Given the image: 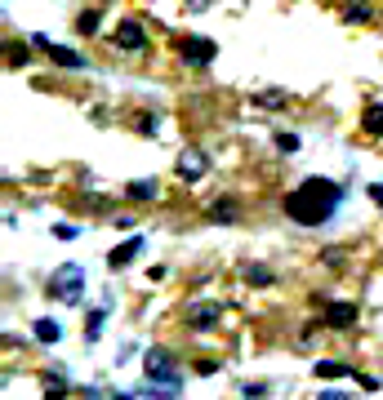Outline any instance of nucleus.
<instances>
[{"label": "nucleus", "mask_w": 383, "mask_h": 400, "mask_svg": "<svg viewBox=\"0 0 383 400\" xmlns=\"http://www.w3.org/2000/svg\"><path fill=\"white\" fill-rule=\"evenodd\" d=\"M339 205H343V187L334 183V178H303V183L281 200V209L298 227H326L330 218L339 214Z\"/></svg>", "instance_id": "f257e3e1"}, {"label": "nucleus", "mask_w": 383, "mask_h": 400, "mask_svg": "<svg viewBox=\"0 0 383 400\" xmlns=\"http://www.w3.org/2000/svg\"><path fill=\"white\" fill-rule=\"evenodd\" d=\"M80 281H85V272H80L76 262H63V267L50 276V294H54L58 302H80Z\"/></svg>", "instance_id": "f03ea898"}, {"label": "nucleus", "mask_w": 383, "mask_h": 400, "mask_svg": "<svg viewBox=\"0 0 383 400\" xmlns=\"http://www.w3.org/2000/svg\"><path fill=\"white\" fill-rule=\"evenodd\" d=\"M178 54H183V63H187V67H210V63H214V54H219V45H214L210 36H187V40L178 45Z\"/></svg>", "instance_id": "7ed1b4c3"}, {"label": "nucleus", "mask_w": 383, "mask_h": 400, "mask_svg": "<svg viewBox=\"0 0 383 400\" xmlns=\"http://www.w3.org/2000/svg\"><path fill=\"white\" fill-rule=\"evenodd\" d=\"M112 40H116V50H129V54H143V50H147V31H143L138 18H125L121 27H116Z\"/></svg>", "instance_id": "20e7f679"}, {"label": "nucleus", "mask_w": 383, "mask_h": 400, "mask_svg": "<svg viewBox=\"0 0 383 400\" xmlns=\"http://www.w3.org/2000/svg\"><path fill=\"white\" fill-rule=\"evenodd\" d=\"M36 45H41V50L50 54V58H54L58 67H67V71H80V67H85V58H80V54H71V50H63V45L45 40V36H36Z\"/></svg>", "instance_id": "39448f33"}, {"label": "nucleus", "mask_w": 383, "mask_h": 400, "mask_svg": "<svg viewBox=\"0 0 383 400\" xmlns=\"http://www.w3.org/2000/svg\"><path fill=\"white\" fill-rule=\"evenodd\" d=\"M205 218L210 223H236V218H241V205H236L232 196H214L205 205Z\"/></svg>", "instance_id": "423d86ee"}, {"label": "nucleus", "mask_w": 383, "mask_h": 400, "mask_svg": "<svg viewBox=\"0 0 383 400\" xmlns=\"http://www.w3.org/2000/svg\"><path fill=\"white\" fill-rule=\"evenodd\" d=\"M326 325H330V329H352V325H356V307H352V302H330V307H326Z\"/></svg>", "instance_id": "0eeeda50"}, {"label": "nucleus", "mask_w": 383, "mask_h": 400, "mask_svg": "<svg viewBox=\"0 0 383 400\" xmlns=\"http://www.w3.org/2000/svg\"><path fill=\"white\" fill-rule=\"evenodd\" d=\"M138 249H143V236H129L125 245H116L112 253H107V267H112V272H121L125 262H134V258H138Z\"/></svg>", "instance_id": "6e6552de"}, {"label": "nucleus", "mask_w": 383, "mask_h": 400, "mask_svg": "<svg viewBox=\"0 0 383 400\" xmlns=\"http://www.w3.org/2000/svg\"><path fill=\"white\" fill-rule=\"evenodd\" d=\"M370 18H375V5H370V0H348V5L339 9V22H352V27H361Z\"/></svg>", "instance_id": "1a4fd4ad"}, {"label": "nucleus", "mask_w": 383, "mask_h": 400, "mask_svg": "<svg viewBox=\"0 0 383 400\" xmlns=\"http://www.w3.org/2000/svg\"><path fill=\"white\" fill-rule=\"evenodd\" d=\"M214 320H219V302H196V307L187 311V325H192V329H210Z\"/></svg>", "instance_id": "9d476101"}, {"label": "nucleus", "mask_w": 383, "mask_h": 400, "mask_svg": "<svg viewBox=\"0 0 383 400\" xmlns=\"http://www.w3.org/2000/svg\"><path fill=\"white\" fill-rule=\"evenodd\" d=\"M201 174H205V156H201V151H183V161H178V178L192 183V178H201Z\"/></svg>", "instance_id": "9b49d317"}, {"label": "nucleus", "mask_w": 383, "mask_h": 400, "mask_svg": "<svg viewBox=\"0 0 383 400\" xmlns=\"http://www.w3.org/2000/svg\"><path fill=\"white\" fill-rule=\"evenodd\" d=\"M31 334H36V343H45V347H54V343H58V338H63V325H58V320H50V316H45V320H36V325H31Z\"/></svg>", "instance_id": "f8f14e48"}, {"label": "nucleus", "mask_w": 383, "mask_h": 400, "mask_svg": "<svg viewBox=\"0 0 383 400\" xmlns=\"http://www.w3.org/2000/svg\"><path fill=\"white\" fill-rule=\"evenodd\" d=\"M361 133H366V138H383V103L366 107V116H361Z\"/></svg>", "instance_id": "ddd939ff"}, {"label": "nucleus", "mask_w": 383, "mask_h": 400, "mask_svg": "<svg viewBox=\"0 0 383 400\" xmlns=\"http://www.w3.org/2000/svg\"><path fill=\"white\" fill-rule=\"evenodd\" d=\"M245 281L254 285V289H263V285H277V272H272V267H263V262H250V267H245Z\"/></svg>", "instance_id": "4468645a"}, {"label": "nucleus", "mask_w": 383, "mask_h": 400, "mask_svg": "<svg viewBox=\"0 0 383 400\" xmlns=\"http://www.w3.org/2000/svg\"><path fill=\"white\" fill-rule=\"evenodd\" d=\"M161 369H170V351H165V347H152V351H147V378H161Z\"/></svg>", "instance_id": "2eb2a0df"}, {"label": "nucleus", "mask_w": 383, "mask_h": 400, "mask_svg": "<svg viewBox=\"0 0 383 400\" xmlns=\"http://www.w3.org/2000/svg\"><path fill=\"white\" fill-rule=\"evenodd\" d=\"M317 378H356L348 365H339V360H321L317 365Z\"/></svg>", "instance_id": "dca6fc26"}, {"label": "nucleus", "mask_w": 383, "mask_h": 400, "mask_svg": "<svg viewBox=\"0 0 383 400\" xmlns=\"http://www.w3.org/2000/svg\"><path fill=\"white\" fill-rule=\"evenodd\" d=\"M67 396V383L58 373H45V400H63Z\"/></svg>", "instance_id": "f3484780"}, {"label": "nucleus", "mask_w": 383, "mask_h": 400, "mask_svg": "<svg viewBox=\"0 0 383 400\" xmlns=\"http://www.w3.org/2000/svg\"><path fill=\"white\" fill-rule=\"evenodd\" d=\"M76 31H80V36H94V31H99V14H94V9L76 14Z\"/></svg>", "instance_id": "a211bd4d"}, {"label": "nucleus", "mask_w": 383, "mask_h": 400, "mask_svg": "<svg viewBox=\"0 0 383 400\" xmlns=\"http://www.w3.org/2000/svg\"><path fill=\"white\" fill-rule=\"evenodd\" d=\"M125 196L129 200H152V196H157V183H129Z\"/></svg>", "instance_id": "6ab92c4d"}, {"label": "nucleus", "mask_w": 383, "mask_h": 400, "mask_svg": "<svg viewBox=\"0 0 383 400\" xmlns=\"http://www.w3.org/2000/svg\"><path fill=\"white\" fill-rule=\"evenodd\" d=\"M272 142H277V151H281V156L298 151V133H277V138H272Z\"/></svg>", "instance_id": "aec40b11"}, {"label": "nucleus", "mask_w": 383, "mask_h": 400, "mask_svg": "<svg viewBox=\"0 0 383 400\" xmlns=\"http://www.w3.org/2000/svg\"><path fill=\"white\" fill-rule=\"evenodd\" d=\"M103 320H107V311L99 307V311H94V316L85 320V338H89V343H94V338H99V329H103Z\"/></svg>", "instance_id": "412c9836"}, {"label": "nucleus", "mask_w": 383, "mask_h": 400, "mask_svg": "<svg viewBox=\"0 0 383 400\" xmlns=\"http://www.w3.org/2000/svg\"><path fill=\"white\" fill-rule=\"evenodd\" d=\"M259 107H285V98H281V89H263L259 98H254Z\"/></svg>", "instance_id": "4be33fe9"}, {"label": "nucleus", "mask_w": 383, "mask_h": 400, "mask_svg": "<svg viewBox=\"0 0 383 400\" xmlns=\"http://www.w3.org/2000/svg\"><path fill=\"white\" fill-rule=\"evenodd\" d=\"M22 63H31V58H27V45H9V67H22Z\"/></svg>", "instance_id": "5701e85b"}, {"label": "nucleus", "mask_w": 383, "mask_h": 400, "mask_svg": "<svg viewBox=\"0 0 383 400\" xmlns=\"http://www.w3.org/2000/svg\"><path fill=\"white\" fill-rule=\"evenodd\" d=\"M138 133H157V116L143 112V116H138Z\"/></svg>", "instance_id": "b1692460"}, {"label": "nucleus", "mask_w": 383, "mask_h": 400, "mask_svg": "<svg viewBox=\"0 0 383 400\" xmlns=\"http://www.w3.org/2000/svg\"><path fill=\"white\" fill-rule=\"evenodd\" d=\"M54 236H58V240H76V227H71V223H58Z\"/></svg>", "instance_id": "393cba45"}, {"label": "nucleus", "mask_w": 383, "mask_h": 400, "mask_svg": "<svg viewBox=\"0 0 383 400\" xmlns=\"http://www.w3.org/2000/svg\"><path fill=\"white\" fill-rule=\"evenodd\" d=\"M366 196H370V200H375L379 209H383V183H370V187H366Z\"/></svg>", "instance_id": "a878e982"}, {"label": "nucleus", "mask_w": 383, "mask_h": 400, "mask_svg": "<svg viewBox=\"0 0 383 400\" xmlns=\"http://www.w3.org/2000/svg\"><path fill=\"white\" fill-rule=\"evenodd\" d=\"M187 5H192V9H205V5H210V0H187Z\"/></svg>", "instance_id": "bb28decb"}, {"label": "nucleus", "mask_w": 383, "mask_h": 400, "mask_svg": "<svg viewBox=\"0 0 383 400\" xmlns=\"http://www.w3.org/2000/svg\"><path fill=\"white\" fill-rule=\"evenodd\" d=\"M112 400H134V396H112Z\"/></svg>", "instance_id": "cd10ccee"}]
</instances>
